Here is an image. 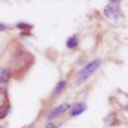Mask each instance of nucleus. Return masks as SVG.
<instances>
[{
    "instance_id": "7ed1b4c3",
    "label": "nucleus",
    "mask_w": 128,
    "mask_h": 128,
    "mask_svg": "<svg viewBox=\"0 0 128 128\" xmlns=\"http://www.w3.org/2000/svg\"><path fill=\"white\" fill-rule=\"evenodd\" d=\"M100 65H101V60H100V59H95V60L89 62L88 65H86L80 72H78V76H77V78H76V84L78 86V84L84 83L89 77H92V76H94V72L100 68Z\"/></svg>"
},
{
    "instance_id": "9b49d317",
    "label": "nucleus",
    "mask_w": 128,
    "mask_h": 128,
    "mask_svg": "<svg viewBox=\"0 0 128 128\" xmlns=\"http://www.w3.org/2000/svg\"><path fill=\"white\" fill-rule=\"evenodd\" d=\"M48 128H56V126H51V125H50V126H48Z\"/></svg>"
},
{
    "instance_id": "1a4fd4ad",
    "label": "nucleus",
    "mask_w": 128,
    "mask_h": 128,
    "mask_svg": "<svg viewBox=\"0 0 128 128\" xmlns=\"http://www.w3.org/2000/svg\"><path fill=\"white\" fill-rule=\"evenodd\" d=\"M15 27H17V29H21V30H23V29H29V30H30V29H32V24H29V23H17Z\"/></svg>"
},
{
    "instance_id": "423d86ee",
    "label": "nucleus",
    "mask_w": 128,
    "mask_h": 128,
    "mask_svg": "<svg viewBox=\"0 0 128 128\" xmlns=\"http://www.w3.org/2000/svg\"><path fill=\"white\" fill-rule=\"evenodd\" d=\"M84 110H86V104H84V102H77V104L71 106V108H70V116H71V118H77V116L82 114Z\"/></svg>"
},
{
    "instance_id": "20e7f679",
    "label": "nucleus",
    "mask_w": 128,
    "mask_h": 128,
    "mask_svg": "<svg viewBox=\"0 0 128 128\" xmlns=\"http://www.w3.org/2000/svg\"><path fill=\"white\" fill-rule=\"evenodd\" d=\"M104 15H106L108 20L114 21V23H118V21H122V20H124L122 12L119 11V3H118V5H116V3H108V5L104 8Z\"/></svg>"
},
{
    "instance_id": "9d476101",
    "label": "nucleus",
    "mask_w": 128,
    "mask_h": 128,
    "mask_svg": "<svg viewBox=\"0 0 128 128\" xmlns=\"http://www.w3.org/2000/svg\"><path fill=\"white\" fill-rule=\"evenodd\" d=\"M9 30V26H6L5 23H0V32H6Z\"/></svg>"
},
{
    "instance_id": "39448f33",
    "label": "nucleus",
    "mask_w": 128,
    "mask_h": 128,
    "mask_svg": "<svg viewBox=\"0 0 128 128\" xmlns=\"http://www.w3.org/2000/svg\"><path fill=\"white\" fill-rule=\"evenodd\" d=\"M71 108V104L70 102H63V104H59L57 107H54L50 113H48V116H47V119L51 122V120H54L56 118H60V116H63L68 110Z\"/></svg>"
},
{
    "instance_id": "6e6552de",
    "label": "nucleus",
    "mask_w": 128,
    "mask_h": 128,
    "mask_svg": "<svg viewBox=\"0 0 128 128\" xmlns=\"http://www.w3.org/2000/svg\"><path fill=\"white\" fill-rule=\"evenodd\" d=\"M66 47L71 48V50H76V48L78 47V36H77V35L70 36V39L66 41Z\"/></svg>"
},
{
    "instance_id": "f257e3e1",
    "label": "nucleus",
    "mask_w": 128,
    "mask_h": 128,
    "mask_svg": "<svg viewBox=\"0 0 128 128\" xmlns=\"http://www.w3.org/2000/svg\"><path fill=\"white\" fill-rule=\"evenodd\" d=\"M35 65V56L18 41L11 39L0 53V83L23 80Z\"/></svg>"
},
{
    "instance_id": "f8f14e48",
    "label": "nucleus",
    "mask_w": 128,
    "mask_h": 128,
    "mask_svg": "<svg viewBox=\"0 0 128 128\" xmlns=\"http://www.w3.org/2000/svg\"><path fill=\"white\" fill-rule=\"evenodd\" d=\"M0 128H3V126H2V125H0Z\"/></svg>"
},
{
    "instance_id": "f03ea898",
    "label": "nucleus",
    "mask_w": 128,
    "mask_h": 128,
    "mask_svg": "<svg viewBox=\"0 0 128 128\" xmlns=\"http://www.w3.org/2000/svg\"><path fill=\"white\" fill-rule=\"evenodd\" d=\"M11 112V96L8 84L0 83V120H3Z\"/></svg>"
},
{
    "instance_id": "0eeeda50",
    "label": "nucleus",
    "mask_w": 128,
    "mask_h": 128,
    "mask_svg": "<svg viewBox=\"0 0 128 128\" xmlns=\"http://www.w3.org/2000/svg\"><path fill=\"white\" fill-rule=\"evenodd\" d=\"M66 83H68L66 80H62V82H59V83L56 84V88L53 89V92H51V95H50V98H56L57 95H60V94H62L63 90H65V89H66V86H68Z\"/></svg>"
}]
</instances>
